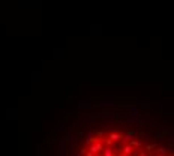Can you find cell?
<instances>
[{"label":"cell","instance_id":"6da1fadb","mask_svg":"<svg viewBox=\"0 0 174 156\" xmlns=\"http://www.w3.org/2000/svg\"><path fill=\"white\" fill-rule=\"evenodd\" d=\"M104 147H105V146L102 144L101 140H99V141H95V143L90 144V147H89V152H92L93 155H99V153L104 150Z\"/></svg>","mask_w":174,"mask_h":156},{"label":"cell","instance_id":"7a4b0ae2","mask_svg":"<svg viewBox=\"0 0 174 156\" xmlns=\"http://www.w3.org/2000/svg\"><path fill=\"white\" fill-rule=\"evenodd\" d=\"M108 138L111 140V141H119V140H122L123 138V134H117V132H113V134H110L108 135Z\"/></svg>","mask_w":174,"mask_h":156},{"label":"cell","instance_id":"3957f363","mask_svg":"<svg viewBox=\"0 0 174 156\" xmlns=\"http://www.w3.org/2000/svg\"><path fill=\"white\" fill-rule=\"evenodd\" d=\"M134 135H135V132H134V131H129V132H126V134L123 135V138H122V140H123L125 143H129V140H132Z\"/></svg>","mask_w":174,"mask_h":156},{"label":"cell","instance_id":"277c9868","mask_svg":"<svg viewBox=\"0 0 174 156\" xmlns=\"http://www.w3.org/2000/svg\"><path fill=\"white\" fill-rule=\"evenodd\" d=\"M122 150H123V153H125V155H132V152H134V147H132V146H129V144H126Z\"/></svg>","mask_w":174,"mask_h":156},{"label":"cell","instance_id":"5b68a950","mask_svg":"<svg viewBox=\"0 0 174 156\" xmlns=\"http://www.w3.org/2000/svg\"><path fill=\"white\" fill-rule=\"evenodd\" d=\"M102 152H104V156H116V155H114V152H113V149H111V147H108V146H107V147H104Z\"/></svg>","mask_w":174,"mask_h":156},{"label":"cell","instance_id":"8992f818","mask_svg":"<svg viewBox=\"0 0 174 156\" xmlns=\"http://www.w3.org/2000/svg\"><path fill=\"white\" fill-rule=\"evenodd\" d=\"M129 146H132V147H141V141H138V140H129Z\"/></svg>","mask_w":174,"mask_h":156},{"label":"cell","instance_id":"52a82bcc","mask_svg":"<svg viewBox=\"0 0 174 156\" xmlns=\"http://www.w3.org/2000/svg\"><path fill=\"white\" fill-rule=\"evenodd\" d=\"M156 153H158V155H164V156H167V155H168V150H167L165 147H159V149H156Z\"/></svg>","mask_w":174,"mask_h":156},{"label":"cell","instance_id":"ba28073f","mask_svg":"<svg viewBox=\"0 0 174 156\" xmlns=\"http://www.w3.org/2000/svg\"><path fill=\"white\" fill-rule=\"evenodd\" d=\"M147 152H152V150H153V149H156V144H150V146H147Z\"/></svg>","mask_w":174,"mask_h":156},{"label":"cell","instance_id":"9c48e42d","mask_svg":"<svg viewBox=\"0 0 174 156\" xmlns=\"http://www.w3.org/2000/svg\"><path fill=\"white\" fill-rule=\"evenodd\" d=\"M86 156H95L92 152H89V150H87V152H86Z\"/></svg>","mask_w":174,"mask_h":156},{"label":"cell","instance_id":"30bf717a","mask_svg":"<svg viewBox=\"0 0 174 156\" xmlns=\"http://www.w3.org/2000/svg\"><path fill=\"white\" fill-rule=\"evenodd\" d=\"M138 156H147V155H146V153H144V152H141V153H140V155H138Z\"/></svg>","mask_w":174,"mask_h":156},{"label":"cell","instance_id":"8fae6325","mask_svg":"<svg viewBox=\"0 0 174 156\" xmlns=\"http://www.w3.org/2000/svg\"><path fill=\"white\" fill-rule=\"evenodd\" d=\"M156 156H164V155H156Z\"/></svg>","mask_w":174,"mask_h":156},{"label":"cell","instance_id":"7c38bea8","mask_svg":"<svg viewBox=\"0 0 174 156\" xmlns=\"http://www.w3.org/2000/svg\"><path fill=\"white\" fill-rule=\"evenodd\" d=\"M167 156H173V155H167Z\"/></svg>","mask_w":174,"mask_h":156},{"label":"cell","instance_id":"4fadbf2b","mask_svg":"<svg viewBox=\"0 0 174 156\" xmlns=\"http://www.w3.org/2000/svg\"><path fill=\"white\" fill-rule=\"evenodd\" d=\"M95 156H96V155H95Z\"/></svg>","mask_w":174,"mask_h":156}]
</instances>
